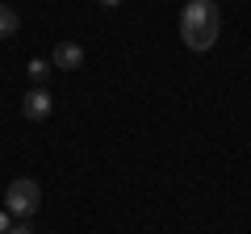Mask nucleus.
<instances>
[{"label":"nucleus","instance_id":"8","mask_svg":"<svg viewBox=\"0 0 251 234\" xmlns=\"http://www.w3.org/2000/svg\"><path fill=\"white\" fill-rule=\"evenodd\" d=\"M0 234H9V209H0Z\"/></svg>","mask_w":251,"mask_h":234},{"label":"nucleus","instance_id":"9","mask_svg":"<svg viewBox=\"0 0 251 234\" xmlns=\"http://www.w3.org/2000/svg\"><path fill=\"white\" fill-rule=\"evenodd\" d=\"M100 4H105V9H117V4H122V0H100Z\"/></svg>","mask_w":251,"mask_h":234},{"label":"nucleus","instance_id":"6","mask_svg":"<svg viewBox=\"0 0 251 234\" xmlns=\"http://www.w3.org/2000/svg\"><path fill=\"white\" fill-rule=\"evenodd\" d=\"M25 71H29V80H34V88H46V80H50V71H54V67L46 63V59H29V67H25Z\"/></svg>","mask_w":251,"mask_h":234},{"label":"nucleus","instance_id":"5","mask_svg":"<svg viewBox=\"0 0 251 234\" xmlns=\"http://www.w3.org/2000/svg\"><path fill=\"white\" fill-rule=\"evenodd\" d=\"M21 29V13L13 4H0V38H13Z\"/></svg>","mask_w":251,"mask_h":234},{"label":"nucleus","instance_id":"7","mask_svg":"<svg viewBox=\"0 0 251 234\" xmlns=\"http://www.w3.org/2000/svg\"><path fill=\"white\" fill-rule=\"evenodd\" d=\"M9 234H34V230H29V222H17V226H9Z\"/></svg>","mask_w":251,"mask_h":234},{"label":"nucleus","instance_id":"3","mask_svg":"<svg viewBox=\"0 0 251 234\" xmlns=\"http://www.w3.org/2000/svg\"><path fill=\"white\" fill-rule=\"evenodd\" d=\"M50 109H54V100H50V92H46V88H29L25 100H21L25 121H46V117H50Z\"/></svg>","mask_w":251,"mask_h":234},{"label":"nucleus","instance_id":"2","mask_svg":"<svg viewBox=\"0 0 251 234\" xmlns=\"http://www.w3.org/2000/svg\"><path fill=\"white\" fill-rule=\"evenodd\" d=\"M38 205H42V188H38V180L17 176V180L9 184V192H4V209H9L13 217H21V222H29V217L38 213Z\"/></svg>","mask_w":251,"mask_h":234},{"label":"nucleus","instance_id":"1","mask_svg":"<svg viewBox=\"0 0 251 234\" xmlns=\"http://www.w3.org/2000/svg\"><path fill=\"white\" fill-rule=\"evenodd\" d=\"M222 34V9L214 0H188L180 9V42L188 50H209Z\"/></svg>","mask_w":251,"mask_h":234},{"label":"nucleus","instance_id":"4","mask_svg":"<svg viewBox=\"0 0 251 234\" xmlns=\"http://www.w3.org/2000/svg\"><path fill=\"white\" fill-rule=\"evenodd\" d=\"M50 67H59V71H80L84 67V46L80 42H59L50 54Z\"/></svg>","mask_w":251,"mask_h":234}]
</instances>
